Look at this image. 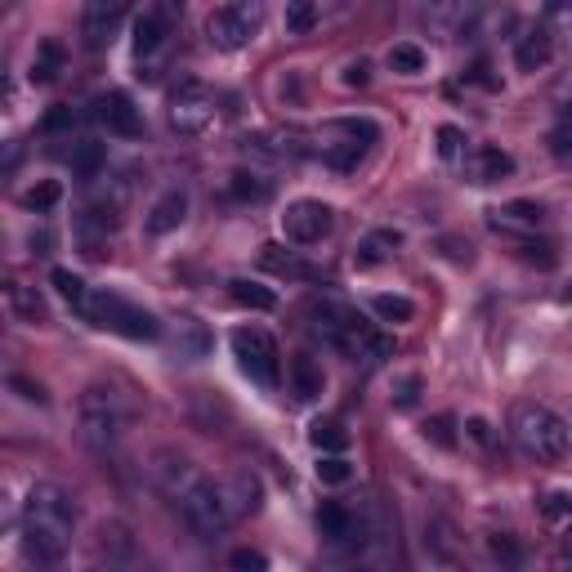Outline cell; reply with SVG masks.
Listing matches in <instances>:
<instances>
[{
    "label": "cell",
    "mask_w": 572,
    "mask_h": 572,
    "mask_svg": "<svg viewBox=\"0 0 572 572\" xmlns=\"http://www.w3.org/2000/svg\"><path fill=\"white\" fill-rule=\"evenodd\" d=\"M313 23H318V5L313 0H291L286 5V32L304 36V32H313Z\"/></svg>",
    "instance_id": "obj_34"
},
{
    "label": "cell",
    "mask_w": 572,
    "mask_h": 572,
    "mask_svg": "<svg viewBox=\"0 0 572 572\" xmlns=\"http://www.w3.org/2000/svg\"><path fill=\"white\" fill-rule=\"evenodd\" d=\"M425 438H434L438 447H456V416H434V421H425Z\"/></svg>",
    "instance_id": "obj_39"
},
{
    "label": "cell",
    "mask_w": 572,
    "mask_h": 572,
    "mask_svg": "<svg viewBox=\"0 0 572 572\" xmlns=\"http://www.w3.org/2000/svg\"><path fill=\"white\" fill-rule=\"evenodd\" d=\"M50 282L59 286V295H63V300H68L72 309L85 318V309H90V295H94V291H90V286H85L81 273H72V269H54V273H50Z\"/></svg>",
    "instance_id": "obj_29"
},
{
    "label": "cell",
    "mask_w": 572,
    "mask_h": 572,
    "mask_svg": "<svg viewBox=\"0 0 572 572\" xmlns=\"http://www.w3.org/2000/svg\"><path fill=\"white\" fill-rule=\"evenodd\" d=\"M510 434L519 443V452L532 456V461H564L572 443L568 421L559 412H550L546 403H514Z\"/></svg>",
    "instance_id": "obj_4"
},
{
    "label": "cell",
    "mask_w": 572,
    "mask_h": 572,
    "mask_svg": "<svg viewBox=\"0 0 572 572\" xmlns=\"http://www.w3.org/2000/svg\"><path fill=\"white\" fill-rule=\"evenodd\" d=\"M416 398H421V376H407L403 385L394 389V403L398 407H416Z\"/></svg>",
    "instance_id": "obj_47"
},
{
    "label": "cell",
    "mask_w": 572,
    "mask_h": 572,
    "mask_svg": "<svg viewBox=\"0 0 572 572\" xmlns=\"http://www.w3.org/2000/svg\"><path fill=\"white\" fill-rule=\"evenodd\" d=\"M514 175V157L497 143H483L474 152V184H497V179H510Z\"/></svg>",
    "instance_id": "obj_20"
},
{
    "label": "cell",
    "mask_w": 572,
    "mask_h": 572,
    "mask_svg": "<svg viewBox=\"0 0 572 572\" xmlns=\"http://www.w3.org/2000/svg\"><path fill=\"white\" fill-rule=\"evenodd\" d=\"M465 434H470L479 447H492V425L483 421V416H470V421H465Z\"/></svg>",
    "instance_id": "obj_48"
},
{
    "label": "cell",
    "mask_w": 572,
    "mask_h": 572,
    "mask_svg": "<svg viewBox=\"0 0 572 572\" xmlns=\"http://www.w3.org/2000/svg\"><path fill=\"white\" fill-rule=\"evenodd\" d=\"M68 126H76V112L72 108H63V103H59V108H54L50 112V117H45V135H59V130H68Z\"/></svg>",
    "instance_id": "obj_45"
},
{
    "label": "cell",
    "mask_w": 572,
    "mask_h": 572,
    "mask_svg": "<svg viewBox=\"0 0 572 572\" xmlns=\"http://www.w3.org/2000/svg\"><path fill=\"white\" fill-rule=\"evenodd\" d=\"M309 443L318 447L322 456H340L349 447V429L336 421V416H318V421L309 425Z\"/></svg>",
    "instance_id": "obj_24"
},
{
    "label": "cell",
    "mask_w": 572,
    "mask_h": 572,
    "mask_svg": "<svg viewBox=\"0 0 572 572\" xmlns=\"http://www.w3.org/2000/svg\"><path fill=\"white\" fill-rule=\"evenodd\" d=\"M233 354L242 362V371L255 380L260 389L278 385V371H282V354H278V340L260 327H242L233 331Z\"/></svg>",
    "instance_id": "obj_9"
},
{
    "label": "cell",
    "mask_w": 572,
    "mask_h": 572,
    "mask_svg": "<svg viewBox=\"0 0 572 572\" xmlns=\"http://www.w3.org/2000/svg\"><path fill=\"white\" fill-rule=\"evenodd\" d=\"M425 541H429V546H434V550H438V555H443V559H452V555H456L452 528H447L443 519H438V523H429V528H425Z\"/></svg>",
    "instance_id": "obj_40"
},
{
    "label": "cell",
    "mask_w": 572,
    "mask_h": 572,
    "mask_svg": "<svg viewBox=\"0 0 572 572\" xmlns=\"http://www.w3.org/2000/svg\"><path fill=\"white\" fill-rule=\"evenodd\" d=\"M215 121H219V99L202 81H184L170 94V126L179 135H206Z\"/></svg>",
    "instance_id": "obj_10"
},
{
    "label": "cell",
    "mask_w": 572,
    "mask_h": 572,
    "mask_svg": "<svg viewBox=\"0 0 572 572\" xmlns=\"http://www.w3.org/2000/svg\"><path fill=\"white\" fill-rule=\"evenodd\" d=\"M9 304H14V313H18L23 322H36V327H41V322H50V309H45V300L32 291V286H23V282H9Z\"/></svg>",
    "instance_id": "obj_28"
},
{
    "label": "cell",
    "mask_w": 572,
    "mask_h": 572,
    "mask_svg": "<svg viewBox=\"0 0 572 572\" xmlns=\"http://www.w3.org/2000/svg\"><path fill=\"white\" fill-rule=\"evenodd\" d=\"M219 483H224V497H228V510H233V523L260 510L264 488H260V479H255V474L237 470V474H228V479H219Z\"/></svg>",
    "instance_id": "obj_17"
},
{
    "label": "cell",
    "mask_w": 572,
    "mask_h": 572,
    "mask_svg": "<svg viewBox=\"0 0 572 572\" xmlns=\"http://www.w3.org/2000/svg\"><path fill=\"white\" fill-rule=\"evenodd\" d=\"M327 572H371V568H362V564H331Z\"/></svg>",
    "instance_id": "obj_51"
},
{
    "label": "cell",
    "mask_w": 572,
    "mask_h": 572,
    "mask_svg": "<svg viewBox=\"0 0 572 572\" xmlns=\"http://www.w3.org/2000/svg\"><path fill=\"white\" fill-rule=\"evenodd\" d=\"M398 246H403V233H394V228H376V233H367L358 242V264L362 269H371V264L394 260Z\"/></svg>",
    "instance_id": "obj_21"
},
{
    "label": "cell",
    "mask_w": 572,
    "mask_h": 572,
    "mask_svg": "<svg viewBox=\"0 0 572 572\" xmlns=\"http://www.w3.org/2000/svg\"><path fill=\"white\" fill-rule=\"evenodd\" d=\"M434 139H438V157H443V161H456V157H461V148L470 143L461 126H438Z\"/></svg>",
    "instance_id": "obj_38"
},
{
    "label": "cell",
    "mask_w": 572,
    "mask_h": 572,
    "mask_svg": "<svg viewBox=\"0 0 572 572\" xmlns=\"http://www.w3.org/2000/svg\"><path fill=\"white\" fill-rule=\"evenodd\" d=\"M161 45H166V18L157 9H148V14L135 18V54L139 59H152Z\"/></svg>",
    "instance_id": "obj_23"
},
{
    "label": "cell",
    "mask_w": 572,
    "mask_h": 572,
    "mask_svg": "<svg viewBox=\"0 0 572 572\" xmlns=\"http://www.w3.org/2000/svg\"><path fill=\"white\" fill-rule=\"evenodd\" d=\"M184 215H188V193L184 188H170V193H161L157 202H152V211H148V233L152 237H166V233H175L179 224H184Z\"/></svg>",
    "instance_id": "obj_16"
},
{
    "label": "cell",
    "mask_w": 572,
    "mask_h": 572,
    "mask_svg": "<svg viewBox=\"0 0 572 572\" xmlns=\"http://www.w3.org/2000/svg\"><path fill=\"white\" fill-rule=\"evenodd\" d=\"M228 295H233L242 309H255V313H273V309H278V295H273L269 286L246 282V278H233V282H228Z\"/></svg>",
    "instance_id": "obj_26"
},
{
    "label": "cell",
    "mask_w": 572,
    "mask_h": 572,
    "mask_svg": "<svg viewBox=\"0 0 572 572\" xmlns=\"http://www.w3.org/2000/svg\"><path fill=\"white\" fill-rule=\"evenodd\" d=\"M94 121H99L108 135L117 139H139L143 135V117L135 108V99H130L126 90H108L94 99Z\"/></svg>",
    "instance_id": "obj_13"
},
{
    "label": "cell",
    "mask_w": 572,
    "mask_h": 572,
    "mask_svg": "<svg viewBox=\"0 0 572 572\" xmlns=\"http://www.w3.org/2000/svg\"><path fill=\"white\" fill-rule=\"evenodd\" d=\"M157 479H161V488L175 497L179 514L188 519V528H193L197 537H219L224 528H233V510H228L224 483L197 474V465L188 461V456L161 452L157 456Z\"/></svg>",
    "instance_id": "obj_1"
},
{
    "label": "cell",
    "mask_w": 572,
    "mask_h": 572,
    "mask_svg": "<svg viewBox=\"0 0 572 572\" xmlns=\"http://www.w3.org/2000/svg\"><path fill=\"white\" fill-rule=\"evenodd\" d=\"M519 251H523V260H532V264H555V246L550 242H523Z\"/></svg>",
    "instance_id": "obj_46"
},
{
    "label": "cell",
    "mask_w": 572,
    "mask_h": 572,
    "mask_svg": "<svg viewBox=\"0 0 572 572\" xmlns=\"http://www.w3.org/2000/svg\"><path fill=\"white\" fill-rule=\"evenodd\" d=\"M130 421H135V407L112 385H90L76 403V425H81L85 447H94V452H112L126 438Z\"/></svg>",
    "instance_id": "obj_3"
},
{
    "label": "cell",
    "mask_w": 572,
    "mask_h": 572,
    "mask_svg": "<svg viewBox=\"0 0 572 572\" xmlns=\"http://www.w3.org/2000/svg\"><path fill=\"white\" fill-rule=\"evenodd\" d=\"M564 550H568V559H572V528H568V537H564Z\"/></svg>",
    "instance_id": "obj_52"
},
{
    "label": "cell",
    "mask_w": 572,
    "mask_h": 572,
    "mask_svg": "<svg viewBox=\"0 0 572 572\" xmlns=\"http://www.w3.org/2000/svg\"><path fill=\"white\" fill-rule=\"evenodd\" d=\"M85 318H90L94 327L117 331V336H126V340H157L161 336V322L152 318L143 304L126 300V295H117V291H94Z\"/></svg>",
    "instance_id": "obj_6"
},
{
    "label": "cell",
    "mask_w": 572,
    "mask_h": 572,
    "mask_svg": "<svg viewBox=\"0 0 572 572\" xmlns=\"http://www.w3.org/2000/svg\"><path fill=\"white\" fill-rule=\"evenodd\" d=\"M564 295H568V300H572V282H568V291H564Z\"/></svg>",
    "instance_id": "obj_53"
},
{
    "label": "cell",
    "mask_w": 572,
    "mask_h": 572,
    "mask_svg": "<svg viewBox=\"0 0 572 572\" xmlns=\"http://www.w3.org/2000/svg\"><path fill=\"white\" fill-rule=\"evenodd\" d=\"M59 197H63V188L54 184V179H45V184H32L23 193V206L27 211H36V215H45V211H54L59 206Z\"/></svg>",
    "instance_id": "obj_33"
},
{
    "label": "cell",
    "mask_w": 572,
    "mask_h": 572,
    "mask_svg": "<svg viewBox=\"0 0 572 572\" xmlns=\"http://www.w3.org/2000/svg\"><path fill=\"white\" fill-rule=\"evenodd\" d=\"M121 18H126V5L121 0H90L81 14V36L90 50H103L112 45V36L121 32Z\"/></svg>",
    "instance_id": "obj_14"
},
{
    "label": "cell",
    "mask_w": 572,
    "mask_h": 572,
    "mask_svg": "<svg viewBox=\"0 0 572 572\" xmlns=\"http://www.w3.org/2000/svg\"><path fill=\"white\" fill-rule=\"evenodd\" d=\"M63 161L76 170L81 179H94L103 170V143H94V139H76L68 152H63Z\"/></svg>",
    "instance_id": "obj_27"
},
{
    "label": "cell",
    "mask_w": 572,
    "mask_h": 572,
    "mask_svg": "<svg viewBox=\"0 0 572 572\" xmlns=\"http://www.w3.org/2000/svg\"><path fill=\"white\" fill-rule=\"evenodd\" d=\"M309 318L313 327H318V336H327L336 349H345V354H362V345H367L371 327L362 322V313L354 309V304L336 300V295H322V300L309 304Z\"/></svg>",
    "instance_id": "obj_7"
},
{
    "label": "cell",
    "mask_w": 572,
    "mask_h": 572,
    "mask_svg": "<svg viewBox=\"0 0 572 572\" xmlns=\"http://www.w3.org/2000/svg\"><path fill=\"white\" fill-rule=\"evenodd\" d=\"M228 193L237 197V202H264V197H269V184H264L260 175H233V184H228Z\"/></svg>",
    "instance_id": "obj_35"
},
{
    "label": "cell",
    "mask_w": 572,
    "mask_h": 572,
    "mask_svg": "<svg viewBox=\"0 0 572 572\" xmlns=\"http://www.w3.org/2000/svg\"><path fill=\"white\" fill-rule=\"evenodd\" d=\"M211 331H206V322H197V318H179V322H170V349H175V358H188V362H197V358H206L211 354Z\"/></svg>",
    "instance_id": "obj_15"
},
{
    "label": "cell",
    "mask_w": 572,
    "mask_h": 572,
    "mask_svg": "<svg viewBox=\"0 0 572 572\" xmlns=\"http://www.w3.org/2000/svg\"><path fill=\"white\" fill-rule=\"evenodd\" d=\"M425 50L421 45H412V41H403V45H394L389 50V68L394 72H403V76H416V72H425Z\"/></svg>",
    "instance_id": "obj_32"
},
{
    "label": "cell",
    "mask_w": 572,
    "mask_h": 572,
    "mask_svg": "<svg viewBox=\"0 0 572 572\" xmlns=\"http://www.w3.org/2000/svg\"><path fill=\"white\" fill-rule=\"evenodd\" d=\"M371 81V68H367V63H349V68H345V85H367Z\"/></svg>",
    "instance_id": "obj_49"
},
{
    "label": "cell",
    "mask_w": 572,
    "mask_h": 572,
    "mask_svg": "<svg viewBox=\"0 0 572 572\" xmlns=\"http://www.w3.org/2000/svg\"><path fill=\"white\" fill-rule=\"evenodd\" d=\"M260 264L269 273H278V278H295V282H313V278H318V269H313V264H304L295 251H286L282 242L260 246Z\"/></svg>",
    "instance_id": "obj_19"
},
{
    "label": "cell",
    "mask_w": 572,
    "mask_h": 572,
    "mask_svg": "<svg viewBox=\"0 0 572 572\" xmlns=\"http://www.w3.org/2000/svg\"><path fill=\"white\" fill-rule=\"evenodd\" d=\"M63 72V45L59 41H41V50H36V59H32V85H50L54 76Z\"/></svg>",
    "instance_id": "obj_30"
},
{
    "label": "cell",
    "mask_w": 572,
    "mask_h": 572,
    "mask_svg": "<svg viewBox=\"0 0 572 572\" xmlns=\"http://www.w3.org/2000/svg\"><path fill=\"white\" fill-rule=\"evenodd\" d=\"M318 479L327 483V488H340V483L354 479V465H349L345 456H322V461H318Z\"/></svg>",
    "instance_id": "obj_36"
},
{
    "label": "cell",
    "mask_w": 572,
    "mask_h": 572,
    "mask_svg": "<svg viewBox=\"0 0 572 572\" xmlns=\"http://www.w3.org/2000/svg\"><path fill=\"white\" fill-rule=\"evenodd\" d=\"M331 224H336L331 206L327 202H313V197H300V202H291L282 211V233H286V242H295V246L322 242V237L331 233Z\"/></svg>",
    "instance_id": "obj_11"
},
{
    "label": "cell",
    "mask_w": 572,
    "mask_h": 572,
    "mask_svg": "<svg viewBox=\"0 0 572 572\" xmlns=\"http://www.w3.org/2000/svg\"><path fill=\"white\" fill-rule=\"evenodd\" d=\"M371 309H376V318H385V322H412L416 318V304L407 300V295H389V291H380L376 300H371Z\"/></svg>",
    "instance_id": "obj_31"
},
{
    "label": "cell",
    "mask_w": 572,
    "mask_h": 572,
    "mask_svg": "<svg viewBox=\"0 0 572 572\" xmlns=\"http://www.w3.org/2000/svg\"><path fill=\"white\" fill-rule=\"evenodd\" d=\"M264 9L255 0H233V5H219L206 18V36H211L215 50H246V45L260 36Z\"/></svg>",
    "instance_id": "obj_8"
},
{
    "label": "cell",
    "mask_w": 572,
    "mask_h": 572,
    "mask_svg": "<svg viewBox=\"0 0 572 572\" xmlns=\"http://www.w3.org/2000/svg\"><path fill=\"white\" fill-rule=\"evenodd\" d=\"M50 246H54V233H45V228L41 233H32V251L36 255H50Z\"/></svg>",
    "instance_id": "obj_50"
},
{
    "label": "cell",
    "mask_w": 572,
    "mask_h": 572,
    "mask_svg": "<svg viewBox=\"0 0 572 572\" xmlns=\"http://www.w3.org/2000/svg\"><path fill=\"white\" fill-rule=\"evenodd\" d=\"M318 532L331 541V546H367L371 541V523L362 519L358 510H349V505H340V501H327L318 510Z\"/></svg>",
    "instance_id": "obj_12"
},
{
    "label": "cell",
    "mask_w": 572,
    "mask_h": 572,
    "mask_svg": "<svg viewBox=\"0 0 572 572\" xmlns=\"http://www.w3.org/2000/svg\"><path fill=\"white\" fill-rule=\"evenodd\" d=\"M9 389H14L23 403H45V398H50L41 385H36V380H27V376H9Z\"/></svg>",
    "instance_id": "obj_44"
},
{
    "label": "cell",
    "mask_w": 572,
    "mask_h": 572,
    "mask_svg": "<svg viewBox=\"0 0 572 572\" xmlns=\"http://www.w3.org/2000/svg\"><path fill=\"white\" fill-rule=\"evenodd\" d=\"M541 514H546L550 523L568 519L572 514V492H546V497H541Z\"/></svg>",
    "instance_id": "obj_41"
},
{
    "label": "cell",
    "mask_w": 572,
    "mask_h": 572,
    "mask_svg": "<svg viewBox=\"0 0 572 572\" xmlns=\"http://www.w3.org/2000/svg\"><path fill=\"white\" fill-rule=\"evenodd\" d=\"M233 572H269V559L260 555V550H233Z\"/></svg>",
    "instance_id": "obj_43"
},
{
    "label": "cell",
    "mask_w": 572,
    "mask_h": 572,
    "mask_svg": "<svg viewBox=\"0 0 572 572\" xmlns=\"http://www.w3.org/2000/svg\"><path fill=\"white\" fill-rule=\"evenodd\" d=\"M488 550L501 559L505 568H519V564H523V541H514L510 532H497V537H488Z\"/></svg>",
    "instance_id": "obj_37"
},
{
    "label": "cell",
    "mask_w": 572,
    "mask_h": 572,
    "mask_svg": "<svg viewBox=\"0 0 572 572\" xmlns=\"http://www.w3.org/2000/svg\"><path fill=\"white\" fill-rule=\"evenodd\" d=\"M322 385H327V380H322L318 362H313L309 354H295L291 358V389H295V398H304V403H309V398L322 394Z\"/></svg>",
    "instance_id": "obj_25"
},
{
    "label": "cell",
    "mask_w": 572,
    "mask_h": 572,
    "mask_svg": "<svg viewBox=\"0 0 572 572\" xmlns=\"http://www.w3.org/2000/svg\"><path fill=\"white\" fill-rule=\"evenodd\" d=\"M380 139L376 121L367 117H340V121H327V126H318L309 135V152L313 157H322L331 170H354L362 157H367V148Z\"/></svg>",
    "instance_id": "obj_5"
},
{
    "label": "cell",
    "mask_w": 572,
    "mask_h": 572,
    "mask_svg": "<svg viewBox=\"0 0 572 572\" xmlns=\"http://www.w3.org/2000/svg\"><path fill=\"white\" fill-rule=\"evenodd\" d=\"M550 152H555L559 161H572V121H559V126L550 130Z\"/></svg>",
    "instance_id": "obj_42"
},
{
    "label": "cell",
    "mask_w": 572,
    "mask_h": 572,
    "mask_svg": "<svg viewBox=\"0 0 572 572\" xmlns=\"http://www.w3.org/2000/svg\"><path fill=\"white\" fill-rule=\"evenodd\" d=\"M550 54H555V41H550V32H528V36H519V50H514V63H519L523 72H537V68H546L550 63Z\"/></svg>",
    "instance_id": "obj_22"
},
{
    "label": "cell",
    "mask_w": 572,
    "mask_h": 572,
    "mask_svg": "<svg viewBox=\"0 0 572 572\" xmlns=\"http://www.w3.org/2000/svg\"><path fill=\"white\" fill-rule=\"evenodd\" d=\"M76 532V505L63 488L54 483H36L23 501V541L27 555L41 559V564H54V559L68 555Z\"/></svg>",
    "instance_id": "obj_2"
},
{
    "label": "cell",
    "mask_w": 572,
    "mask_h": 572,
    "mask_svg": "<svg viewBox=\"0 0 572 572\" xmlns=\"http://www.w3.org/2000/svg\"><path fill=\"white\" fill-rule=\"evenodd\" d=\"M541 224H546V206H537V202H510L492 211V228L497 233H537Z\"/></svg>",
    "instance_id": "obj_18"
}]
</instances>
